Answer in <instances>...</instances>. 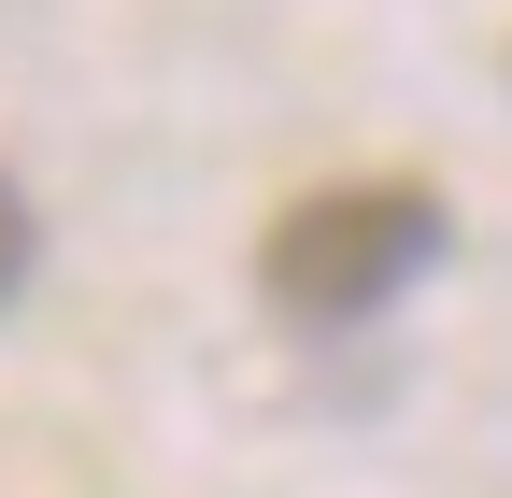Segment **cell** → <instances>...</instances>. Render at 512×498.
Here are the masks:
<instances>
[{"label": "cell", "instance_id": "obj_1", "mask_svg": "<svg viewBox=\"0 0 512 498\" xmlns=\"http://www.w3.org/2000/svg\"><path fill=\"white\" fill-rule=\"evenodd\" d=\"M427 257H441V185L384 171V185H313V200H285L271 242H256V285L299 328H370L399 285H427Z\"/></svg>", "mask_w": 512, "mask_h": 498}, {"label": "cell", "instance_id": "obj_2", "mask_svg": "<svg viewBox=\"0 0 512 498\" xmlns=\"http://www.w3.org/2000/svg\"><path fill=\"white\" fill-rule=\"evenodd\" d=\"M29 257H43V228H29V185H0V299L29 285Z\"/></svg>", "mask_w": 512, "mask_h": 498}]
</instances>
